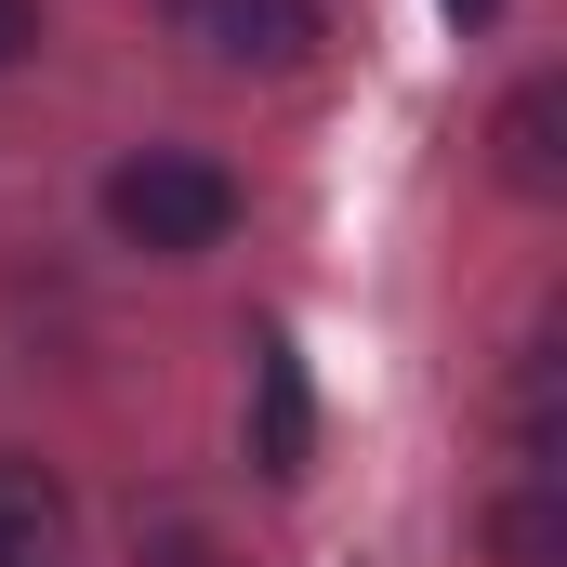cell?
I'll list each match as a JSON object with an SVG mask.
<instances>
[{
    "label": "cell",
    "mask_w": 567,
    "mask_h": 567,
    "mask_svg": "<svg viewBox=\"0 0 567 567\" xmlns=\"http://www.w3.org/2000/svg\"><path fill=\"white\" fill-rule=\"evenodd\" d=\"M106 225L158 251V265H185V251H225V225H238V172L225 158H185V145H145L106 172Z\"/></svg>",
    "instance_id": "obj_1"
},
{
    "label": "cell",
    "mask_w": 567,
    "mask_h": 567,
    "mask_svg": "<svg viewBox=\"0 0 567 567\" xmlns=\"http://www.w3.org/2000/svg\"><path fill=\"white\" fill-rule=\"evenodd\" d=\"M185 40H198L212 66H265V80H290V66L317 53V0H185Z\"/></svg>",
    "instance_id": "obj_2"
},
{
    "label": "cell",
    "mask_w": 567,
    "mask_h": 567,
    "mask_svg": "<svg viewBox=\"0 0 567 567\" xmlns=\"http://www.w3.org/2000/svg\"><path fill=\"white\" fill-rule=\"evenodd\" d=\"M251 462L265 475H303L317 462V383H303V357H290L278 330L251 343Z\"/></svg>",
    "instance_id": "obj_3"
},
{
    "label": "cell",
    "mask_w": 567,
    "mask_h": 567,
    "mask_svg": "<svg viewBox=\"0 0 567 567\" xmlns=\"http://www.w3.org/2000/svg\"><path fill=\"white\" fill-rule=\"evenodd\" d=\"M53 542H66V488L40 462H0V567H53Z\"/></svg>",
    "instance_id": "obj_4"
},
{
    "label": "cell",
    "mask_w": 567,
    "mask_h": 567,
    "mask_svg": "<svg viewBox=\"0 0 567 567\" xmlns=\"http://www.w3.org/2000/svg\"><path fill=\"white\" fill-rule=\"evenodd\" d=\"M502 185H528V198L555 185V80H528V93L502 106Z\"/></svg>",
    "instance_id": "obj_5"
},
{
    "label": "cell",
    "mask_w": 567,
    "mask_h": 567,
    "mask_svg": "<svg viewBox=\"0 0 567 567\" xmlns=\"http://www.w3.org/2000/svg\"><path fill=\"white\" fill-rule=\"evenodd\" d=\"M488 555H502V567H555V555H567V515L542 502V488L502 502V515H488Z\"/></svg>",
    "instance_id": "obj_6"
},
{
    "label": "cell",
    "mask_w": 567,
    "mask_h": 567,
    "mask_svg": "<svg viewBox=\"0 0 567 567\" xmlns=\"http://www.w3.org/2000/svg\"><path fill=\"white\" fill-rule=\"evenodd\" d=\"M145 567H212V542H198V528H158V542H145Z\"/></svg>",
    "instance_id": "obj_7"
},
{
    "label": "cell",
    "mask_w": 567,
    "mask_h": 567,
    "mask_svg": "<svg viewBox=\"0 0 567 567\" xmlns=\"http://www.w3.org/2000/svg\"><path fill=\"white\" fill-rule=\"evenodd\" d=\"M27 40H40V0H0V66H13Z\"/></svg>",
    "instance_id": "obj_8"
},
{
    "label": "cell",
    "mask_w": 567,
    "mask_h": 567,
    "mask_svg": "<svg viewBox=\"0 0 567 567\" xmlns=\"http://www.w3.org/2000/svg\"><path fill=\"white\" fill-rule=\"evenodd\" d=\"M449 13H462V27H488V13H502V0H449Z\"/></svg>",
    "instance_id": "obj_9"
}]
</instances>
